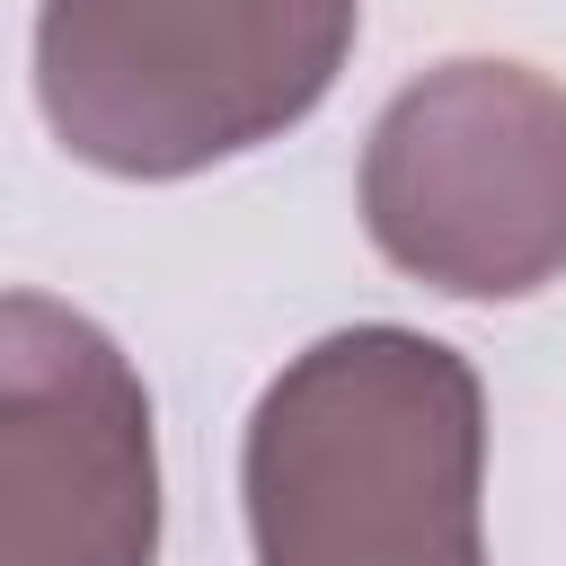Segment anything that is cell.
I'll use <instances>...</instances> for the list:
<instances>
[{"mask_svg": "<svg viewBox=\"0 0 566 566\" xmlns=\"http://www.w3.org/2000/svg\"><path fill=\"white\" fill-rule=\"evenodd\" d=\"M363 0H44L35 106L124 186H177L310 124L354 62Z\"/></svg>", "mask_w": 566, "mask_h": 566, "instance_id": "2", "label": "cell"}, {"mask_svg": "<svg viewBox=\"0 0 566 566\" xmlns=\"http://www.w3.org/2000/svg\"><path fill=\"white\" fill-rule=\"evenodd\" d=\"M0 566H159V424L133 354L53 292L0 301Z\"/></svg>", "mask_w": 566, "mask_h": 566, "instance_id": "4", "label": "cell"}, {"mask_svg": "<svg viewBox=\"0 0 566 566\" xmlns=\"http://www.w3.org/2000/svg\"><path fill=\"white\" fill-rule=\"evenodd\" d=\"M239 504L256 566H486V389L424 327L301 345L248 407Z\"/></svg>", "mask_w": 566, "mask_h": 566, "instance_id": "1", "label": "cell"}, {"mask_svg": "<svg viewBox=\"0 0 566 566\" xmlns=\"http://www.w3.org/2000/svg\"><path fill=\"white\" fill-rule=\"evenodd\" d=\"M371 248L442 301H531L566 274V88L504 53L416 71L363 133Z\"/></svg>", "mask_w": 566, "mask_h": 566, "instance_id": "3", "label": "cell"}]
</instances>
